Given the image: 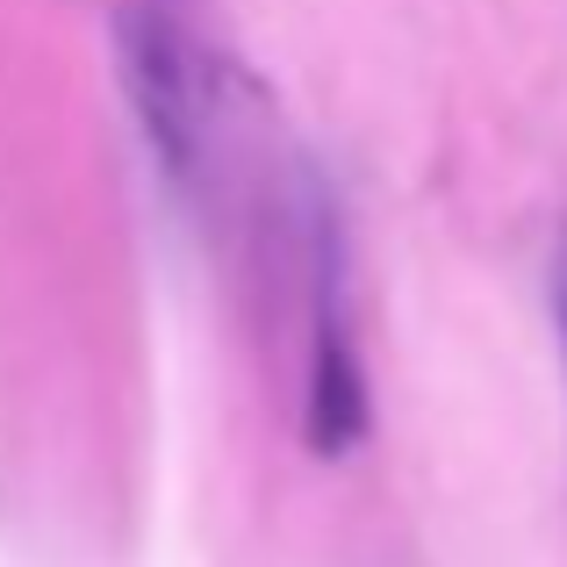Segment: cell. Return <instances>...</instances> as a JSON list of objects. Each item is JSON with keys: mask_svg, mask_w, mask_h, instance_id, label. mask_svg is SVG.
Listing matches in <instances>:
<instances>
[{"mask_svg": "<svg viewBox=\"0 0 567 567\" xmlns=\"http://www.w3.org/2000/svg\"><path fill=\"white\" fill-rule=\"evenodd\" d=\"M309 453L338 460L367 439V374H360V338H352V266H346V230L317 202L309 216Z\"/></svg>", "mask_w": 567, "mask_h": 567, "instance_id": "cell-1", "label": "cell"}, {"mask_svg": "<svg viewBox=\"0 0 567 567\" xmlns=\"http://www.w3.org/2000/svg\"><path fill=\"white\" fill-rule=\"evenodd\" d=\"M115 72L137 109L144 144L158 152L166 173H194L202 152V58L187 29L158 8H123L115 14Z\"/></svg>", "mask_w": 567, "mask_h": 567, "instance_id": "cell-2", "label": "cell"}, {"mask_svg": "<svg viewBox=\"0 0 567 567\" xmlns=\"http://www.w3.org/2000/svg\"><path fill=\"white\" fill-rule=\"evenodd\" d=\"M554 323H560V346H567V245L554 259Z\"/></svg>", "mask_w": 567, "mask_h": 567, "instance_id": "cell-3", "label": "cell"}]
</instances>
